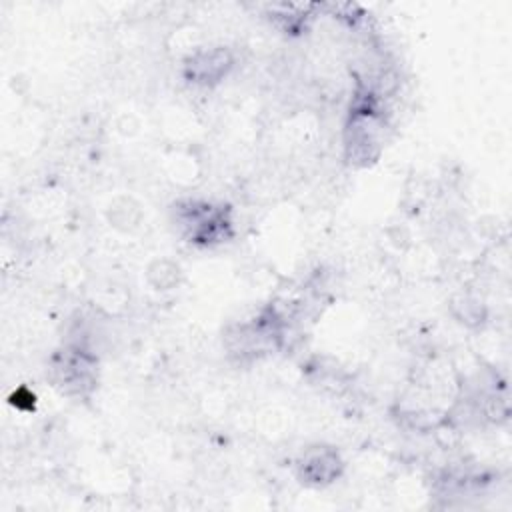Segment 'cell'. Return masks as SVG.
I'll use <instances>...</instances> for the list:
<instances>
[{
    "label": "cell",
    "instance_id": "obj_2",
    "mask_svg": "<svg viewBox=\"0 0 512 512\" xmlns=\"http://www.w3.org/2000/svg\"><path fill=\"white\" fill-rule=\"evenodd\" d=\"M342 470V460L336 450L326 446L310 448L304 458L300 460V478L308 484H328L338 478Z\"/></svg>",
    "mask_w": 512,
    "mask_h": 512
},
{
    "label": "cell",
    "instance_id": "obj_3",
    "mask_svg": "<svg viewBox=\"0 0 512 512\" xmlns=\"http://www.w3.org/2000/svg\"><path fill=\"white\" fill-rule=\"evenodd\" d=\"M52 370L54 380L58 382V386H62V390H66L68 394L82 392V388L90 384L92 362L82 350H72L64 352V356L54 362Z\"/></svg>",
    "mask_w": 512,
    "mask_h": 512
},
{
    "label": "cell",
    "instance_id": "obj_1",
    "mask_svg": "<svg viewBox=\"0 0 512 512\" xmlns=\"http://www.w3.org/2000/svg\"><path fill=\"white\" fill-rule=\"evenodd\" d=\"M232 64H234V58L226 48L198 50L186 60L184 76L194 84L210 86L220 82L228 74Z\"/></svg>",
    "mask_w": 512,
    "mask_h": 512
}]
</instances>
